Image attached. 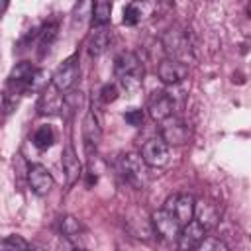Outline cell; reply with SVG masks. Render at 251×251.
<instances>
[{
  "instance_id": "18",
  "label": "cell",
  "mask_w": 251,
  "mask_h": 251,
  "mask_svg": "<svg viewBox=\"0 0 251 251\" xmlns=\"http://www.w3.org/2000/svg\"><path fill=\"white\" fill-rule=\"evenodd\" d=\"M110 16H112V2L98 0V2H94V4H92V10H90L92 27L110 25Z\"/></svg>"
},
{
  "instance_id": "26",
  "label": "cell",
  "mask_w": 251,
  "mask_h": 251,
  "mask_svg": "<svg viewBox=\"0 0 251 251\" xmlns=\"http://www.w3.org/2000/svg\"><path fill=\"white\" fill-rule=\"evenodd\" d=\"M126 122L129 124V126H141L143 124V110H137V108H133V110H129V112H126Z\"/></svg>"
},
{
  "instance_id": "28",
  "label": "cell",
  "mask_w": 251,
  "mask_h": 251,
  "mask_svg": "<svg viewBox=\"0 0 251 251\" xmlns=\"http://www.w3.org/2000/svg\"><path fill=\"white\" fill-rule=\"evenodd\" d=\"M0 114H2V96H0Z\"/></svg>"
},
{
  "instance_id": "4",
  "label": "cell",
  "mask_w": 251,
  "mask_h": 251,
  "mask_svg": "<svg viewBox=\"0 0 251 251\" xmlns=\"http://www.w3.org/2000/svg\"><path fill=\"white\" fill-rule=\"evenodd\" d=\"M78 75H80V65H78V55H71L67 57L59 67L57 71L53 73L51 76V84L61 92V94H67L75 82L78 80Z\"/></svg>"
},
{
  "instance_id": "15",
  "label": "cell",
  "mask_w": 251,
  "mask_h": 251,
  "mask_svg": "<svg viewBox=\"0 0 251 251\" xmlns=\"http://www.w3.org/2000/svg\"><path fill=\"white\" fill-rule=\"evenodd\" d=\"M63 108H65V98L53 84H49L47 88L41 90V96L37 102L39 114H61Z\"/></svg>"
},
{
  "instance_id": "16",
  "label": "cell",
  "mask_w": 251,
  "mask_h": 251,
  "mask_svg": "<svg viewBox=\"0 0 251 251\" xmlns=\"http://www.w3.org/2000/svg\"><path fill=\"white\" fill-rule=\"evenodd\" d=\"M112 43V29L110 25H102V27H92L88 41H86V49L92 57L102 55Z\"/></svg>"
},
{
  "instance_id": "14",
  "label": "cell",
  "mask_w": 251,
  "mask_h": 251,
  "mask_svg": "<svg viewBox=\"0 0 251 251\" xmlns=\"http://www.w3.org/2000/svg\"><path fill=\"white\" fill-rule=\"evenodd\" d=\"M102 139V127L98 124V118L94 116V112H86L84 120H82V141H84V151L90 155L92 151H96V147L100 145Z\"/></svg>"
},
{
  "instance_id": "17",
  "label": "cell",
  "mask_w": 251,
  "mask_h": 251,
  "mask_svg": "<svg viewBox=\"0 0 251 251\" xmlns=\"http://www.w3.org/2000/svg\"><path fill=\"white\" fill-rule=\"evenodd\" d=\"M194 216H196V222L204 227H210L218 222V210L212 202L208 200H194Z\"/></svg>"
},
{
  "instance_id": "22",
  "label": "cell",
  "mask_w": 251,
  "mask_h": 251,
  "mask_svg": "<svg viewBox=\"0 0 251 251\" xmlns=\"http://www.w3.org/2000/svg\"><path fill=\"white\" fill-rule=\"evenodd\" d=\"M0 251H31L29 243L20 235H8L0 239Z\"/></svg>"
},
{
  "instance_id": "12",
  "label": "cell",
  "mask_w": 251,
  "mask_h": 251,
  "mask_svg": "<svg viewBox=\"0 0 251 251\" xmlns=\"http://www.w3.org/2000/svg\"><path fill=\"white\" fill-rule=\"evenodd\" d=\"M206 235V227L200 226L196 220H190L188 224H184L180 227V233L176 237V243H178V249L180 251H192Z\"/></svg>"
},
{
  "instance_id": "23",
  "label": "cell",
  "mask_w": 251,
  "mask_h": 251,
  "mask_svg": "<svg viewBox=\"0 0 251 251\" xmlns=\"http://www.w3.org/2000/svg\"><path fill=\"white\" fill-rule=\"evenodd\" d=\"M139 20H141V4H137V2L127 4V6L124 8L122 24H124V25H135Z\"/></svg>"
},
{
  "instance_id": "13",
  "label": "cell",
  "mask_w": 251,
  "mask_h": 251,
  "mask_svg": "<svg viewBox=\"0 0 251 251\" xmlns=\"http://www.w3.org/2000/svg\"><path fill=\"white\" fill-rule=\"evenodd\" d=\"M61 163H63V175H65V182L67 186H73L78 182V178L82 176V165L76 157V151L71 143L65 145L63 149V157H61Z\"/></svg>"
},
{
  "instance_id": "1",
  "label": "cell",
  "mask_w": 251,
  "mask_h": 251,
  "mask_svg": "<svg viewBox=\"0 0 251 251\" xmlns=\"http://www.w3.org/2000/svg\"><path fill=\"white\" fill-rule=\"evenodd\" d=\"M114 75L118 78V84L126 92H135L143 82V65L135 53L124 51L114 61Z\"/></svg>"
},
{
  "instance_id": "9",
  "label": "cell",
  "mask_w": 251,
  "mask_h": 251,
  "mask_svg": "<svg viewBox=\"0 0 251 251\" xmlns=\"http://www.w3.org/2000/svg\"><path fill=\"white\" fill-rule=\"evenodd\" d=\"M153 227H155V231L163 237V239H167V241H176V237H178V233H180V224H178V220L171 214V212H167V210H159V212H155L153 214Z\"/></svg>"
},
{
  "instance_id": "10",
  "label": "cell",
  "mask_w": 251,
  "mask_h": 251,
  "mask_svg": "<svg viewBox=\"0 0 251 251\" xmlns=\"http://www.w3.org/2000/svg\"><path fill=\"white\" fill-rule=\"evenodd\" d=\"M27 182L29 188L37 194V196H45L51 192L55 180L51 176V173L43 167V165H29L27 167Z\"/></svg>"
},
{
  "instance_id": "21",
  "label": "cell",
  "mask_w": 251,
  "mask_h": 251,
  "mask_svg": "<svg viewBox=\"0 0 251 251\" xmlns=\"http://www.w3.org/2000/svg\"><path fill=\"white\" fill-rule=\"evenodd\" d=\"M61 229H63V233L69 241H78V237L82 233V227H80L78 220H75L73 216H65L61 220Z\"/></svg>"
},
{
  "instance_id": "6",
  "label": "cell",
  "mask_w": 251,
  "mask_h": 251,
  "mask_svg": "<svg viewBox=\"0 0 251 251\" xmlns=\"http://www.w3.org/2000/svg\"><path fill=\"white\" fill-rule=\"evenodd\" d=\"M163 210L171 212L180 226L188 224L194 218V198L190 194H173L165 200Z\"/></svg>"
},
{
  "instance_id": "25",
  "label": "cell",
  "mask_w": 251,
  "mask_h": 251,
  "mask_svg": "<svg viewBox=\"0 0 251 251\" xmlns=\"http://www.w3.org/2000/svg\"><path fill=\"white\" fill-rule=\"evenodd\" d=\"M118 94H120V90H118V86H116V84H104V86H102V90H100V98H102V102H104V104L114 102V100L118 98Z\"/></svg>"
},
{
  "instance_id": "5",
  "label": "cell",
  "mask_w": 251,
  "mask_h": 251,
  "mask_svg": "<svg viewBox=\"0 0 251 251\" xmlns=\"http://www.w3.org/2000/svg\"><path fill=\"white\" fill-rule=\"evenodd\" d=\"M161 139L167 145H184L190 139V129L180 118L171 116L161 122Z\"/></svg>"
},
{
  "instance_id": "11",
  "label": "cell",
  "mask_w": 251,
  "mask_h": 251,
  "mask_svg": "<svg viewBox=\"0 0 251 251\" xmlns=\"http://www.w3.org/2000/svg\"><path fill=\"white\" fill-rule=\"evenodd\" d=\"M157 73L165 84H180L188 76V65L175 59H163L157 67Z\"/></svg>"
},
{
  "instance_id": "27",
  "label": "cell",
  "mask_w": 251,
  "mask_h": 251,
  "mask_svg": "<svg viewBox=\"0 0 251 251\" xmlns=\"http://www.w3.org/2000/svg\"><path fill=\"white\" fill-rule=\"evenodd\" d=\"M73 251H86V249H82V247H75Z\"/></svg>"
},
{
  "instance_id": "24",
  "label": "cell",
  "mask_w": 251,
  "mask_h": 251,
  "mask_svg": "<svg viewBox=\"0 0 251 251\" xmlns=\"http://www.w3.org/2000/svg\"><path fill=\"white\" fill-rule=\"evenodd\" d=\"M192 251H229L227 245L218 237H204Z\"/></svg>"
},
{
  "instance_id": "2",
  "label": "cell",
  "mask_w": 251,
  "mask_h": 251,
  "mask_svg": "<svg viewBox=\"0 0 251 251\" xmlns=\"http://www.w3.org/2000/svg\"><path fill=\"white\" fill-rule=\"evenodd\" d=\"M161 41H163V47H165V51H167V55H169L167 59L180 61V63H184V65H188V63L192 61V57H194L192 43H190V39H188V33H186L182 27H178V25L169 27V29L163 33Z\"/></svg>"
},
{
  "instance_id": "20",
  "label": "cell",
  "mask_w": 251,
  "mask_h": 251,
  "mask_svg": "<svg viewBox=\"0 0 251 251\" xmlns=\"http://www.w3.org/2000/svg\"><path fill=\"white\" fill-rule=\"evenodd\" d=\"M55 143V131L51 126H41L33 133V145L37 149H49Z\"/></svg>"
},
{
  "instance_id": "3",
  "label": "cell",
  "mask_w": 251,
  "mask_h": 251,
  "mask_svg": "<svg viewBox=\"0 0 251 251\" xmlns=\"http://www.w3.org/2000/svg\"><path fill=\"white\" fill-rule=\"evenodd\" d=\"M118 167H120L122 176L133 188H143L147 184V169H145L147 165L143 163L141 155H137V153H126V155L120 157Z\"/></svg>"
},
{
  "instance_id": "8",
  "label": "cell",
  "mask_w": 251,
  "mask_h": 251,
  "mask_svg": "<svg viewBox=\"0 0 251 251\" xmlns=\"http://www.w3.org/2000/svg\"><path fill=\"white\" fill-rule=\"evenodd\" d=\"M141 159L147 167H165L169 163V145L161 137L147 139L141 147Z\"/></svg>"
},
{
  "instance_id": "7",
  "label": "cell",
  "mask_w": 251,
  "mask_h": 251,
  "mask_svg": "<svg viewBox=\"0 0 251 251\" xmlns=\"http://www.w3.org/2000/svg\"><path fill=\"white\" fill-rule=\"evenodd\" d=\"M147 110H149V116H151L155 122L161 124L163 120L175 116V100H173V96H171L167 90H155V92L149 96Z\"/></svg>"
},
{
  "instance_id": "19",
  "label": "cell",
  "mask_w": 251,
  "mask_h": 251,
  "mask_svg": "<svg viewBox=\"0 0 251 251\" xmlns=\"http://www.w3.org/2000/svg\"><path fill=\"white\" fill-rule=\"evenodd\" d=\"M57 29H59V25L55 22H49L43 25V29L39 31V41H37L39 55H45V51H49V47L53 45V41L57 37Z\"/></svg>"
}]
</instances>
